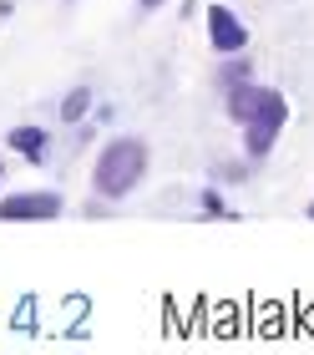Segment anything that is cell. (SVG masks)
Returning <instances> with one entry per match:
<instances>
[{
    "instance_id": "obj_1",
    "label": "cell",
    "mask_w": 314,
    "mask_h": 355,
    "mask_svg": "<svg viewBox=\"0 0 314 355\" xmlns=\"http://www.w3.org/2000/svg\"><path fill=\"white\" fill-rule=\"evenodd\" d=\"M147 168H152V153H147L142 137H112L91 163V188L102 198H127L147 178Z\"/></svg>"
},
{
    "instance_id": "obj_2",
    "label": "cell",
    "mask_w": 314,
    "mask_h": 355,
    "mask_svg": "<svg viewBox=\"0 0 314 355\" xmlns=\"http://www.w3.org/2000/svg\"><path fill=\"white\" fill-rule=\"evenodd\" d=\"M284 127H289V102H284V92H274V87H259V102L249 112V122H243V153L254 157H269L274 153V142L284 137Z\"/></svg>"
},
{
    "instance_id": "obj_3",
    "label": "cell",
    "mask_w": 314,
    "mask_h": 355,
    "mask_svg": "<svg viewBox=\"0 0 314 355\" xmlns=\"http://www.w3.org/2000/svg\"><path fill=\"white\" fill-rule=\"evenodd\" d=\"M61 208L66 203L56 188H26L0 203V223H51V218H61Z\"/></svg>"
},
{
    "instance_id": "obj_4",
    "label": "cell",
    "mask_w": 314,
    "mask_h": 355,
    "mask_svg": "<svg viewBox=\"0 0 314 355\" xmlns=\"http://www.w3.org/2000/svg\"><path fill=\"white\" fill-rule=\"evenodd\" d=\"M208 46H213L218 56L249 51V26H243L228 6H208Z\"/></svg>"
},
{
    "instance_id": "obj_5",
    "label": "cell",
    "mask_w": 314,
    "mask_h": 355,
    "mask_svg": "<svg viewBox=\"0 0 314 355\" xmlns=\"http://www.w3.org/2000/svg\"><path fill=\"white\" fill-rule=\"evenodd\" d=\"M46 148H51V127L41 122H26V127H10V153H21L26 163H41Z\"/></svg>"
},
{
    "instance_id": "obj_6",
    "label": "cell",
    "mask_w": 314,
    "mask_h": 355,
    "mask_svg": "<svg viewBox=\"0 0 314 355\" xmlns=\"http://www.w3.org/2000/svg\"><path fill=\"white\" fill-rule=\"evenodd\" d=\"M223 102H228V117L243 127V122H249V112H254V102H259V87L254 82H238V87L223 92Z\"/></svg>"
},
{
    "instance_id": "obj_7",
    "label": "cell",
    "mask_w": 314,
    "mask_h": 355,
    "mask_svg": "<svg viewBox=\"0 0 314 355\" xmlns=\"http://www.w3.org/2000/svg\"><path fill=\"white\" fill-rule=\"evenodd\" d=\"M238 82H254V61H249V51L228 56V67L218 71V87H223V92H228V87H238Z\"/></svg>"
},
{
    "instance_id": "obj_8",
    "label": "cell",
    "mask_w": 314,
    "mask_h": 355,
    "mask_svg": "<svg viewBox=\"0 0 314 355\" xmlns=\"http://www.w3.org/2000/svg\"><path fill=\"white\" fill-rule=\"evenodd\" d=\"M91 112V87H71L61 96V122H81Z\"/></svg>"
},
{
    "instance_id": "obj_9",
    "label": "cell",
    "mask_w": 314,
    "mask_h": 355,
    "mask_svg": "<svg viewBox=\"0 0 314 355\" xmlns=\"http://www.w3.org/2000/svg\"><path fill=\"white\" fill-rule=\"evenodd\" d=\"M203 214H218V218H228V208H223V198H218V193H203Z\"/></svg>"
},
{
    "instance_id": "obj_10",
    "label": "cell",
    "mask_w": 314,
    "mask_h": 355,
    "mask_svg": "<svg viewBox=\"0 0 314 355\" xmlns=\"http://www.w3.org/2000/svg\"><path fill=\"white\" fill-rule=\"evenodd\" d=\"M142 6H147V10H157V6H162V0H142Z\"/></svg>"
},
{
    "instance_id": "obj_11",
    "label": "cell",
    "mask_w": 314,
    "mask_h": 355,
    "mask_svg": "<svg viewBox=\"0 0 314 355\" xmlns=\"http://www.w3.org/2000/svg\"><path fill=\"white\" fill-rule=\"evenodd\" d=\"M0 183H6V163H0Z\"/></svg>"
},
{
    "instance_id": "obj_12",
    "label": "cell",
    "mask_w": 314,
    "mask_h": 355,
    "mask_svg": "<svg viewBox=\"0 0 314 355\" xmlns=\"http://www.w3.org/2000/svg\"><path fill=\"white\" fill-rule=\"evenodd\" d=\"M304 214H309V218H314V203H309V208H304Z\"/></svg>"
}]
</instances>
